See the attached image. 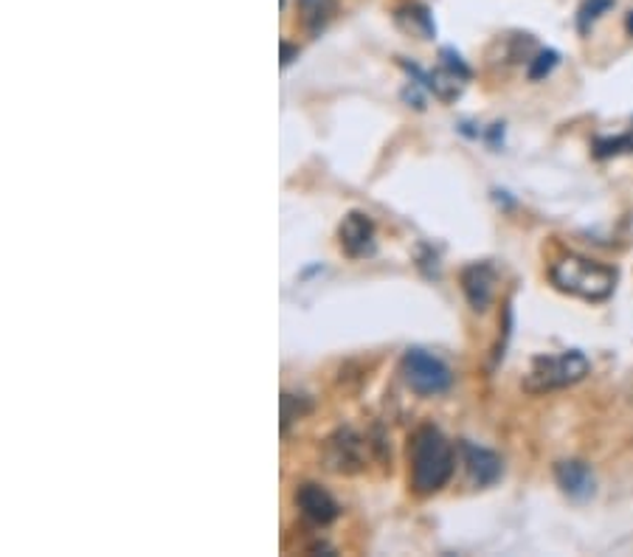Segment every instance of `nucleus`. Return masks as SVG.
<instances>
[{
    "mask_svg": "<svg viewBox=\"0 0 633 557\" xmlns=\"http://www.w3.org/2000/svg\"><path fill=\"white\" fill-rule=\"evenodd\" d=\"M327 465L335 473H355L363 468V440L349 429L327 440Z\"/></svg>",
    "mask_w": 633,
    "mask_h": 557,
    "instance_id": "6",
    "label": "nucleus"
},
{
    "mask_svg": "<svg viewBox=\"0 0 633 557\" xmlns=\"http://www.w3.org/2000/svg\"><path fill=\"white\" fill-rule=\"evenodd\" d=\"M592 372V363L580 349H569L563 355H549V358H535L532 369L524 377V388L530 395H544L555 388H566L580 383Z\"/></svg>",
    "mask_w": 633,
    "mask_h": 557,
    "instance_id": "3",
    "label": "nucleus"
},
{
    "mask_svg": "<svg viewBox=\"0 0 633 557\" xmlns=\"http://www.w3.org/2000/svg\"><path fill=\"white\" fill-rule=\"evenodd\" d=\"M462 290L473 310H487V305L493 301V290H496V271H493V265H487V262L470 265L462 273Z\"/></svg>",
    "mask_w": 633,
    "mask_h": 557,
    "instance_id": "10",
    "label": "nucleus"
},
{
    "mask_svg": "<svg viewBox=\"0 0 633 557\" xmlns=\"http://www.w3.org/2000/svg\"><path fill=\"white\" fill-rule=\"evenodd\" d=\"M299 12L305 17V26L319 35L321 28L327 26L330 14H333V3L330 0H299Z\"/></svg>",
    "mask_w": 633,
    "mask_h": 557,
    "instance_id": "12",
    "label": "nucleus"
},
{
    "mask_svg": "<svg viewBox=\"0 0 633 557\" xmlns=\"http://www.w3.org/2000/svg\"><path fill=\"white\" fill-rule=\"evenodd\" d=\"M338 239L344 253L352 259L375 253V225H372L369 214H363V211H349L338 228Z\"/></svg>",
    "mask_w": 633,
    "mask_h": 557,
    "instance_id": "5",
    "label": "nucleus"
},
{
    "mask_svg": "<svg viewBox=\"0 0 633 557\" xmlns=\"http://www.w3.org/2000/svg\"><path fill=\"white\" fill-rule=\"evenodd\" d=\"M397 26L409 35L420 37V40H431L436 35L434 17H431V9L422 7V3H409V7L397 9Z\"/></svg>",
    "mask_w": 633,
    "mask_h": 557,
    "instance_id": "11",
    "label": "nucleus"
},
{
    "mask_svg": "<svg viewBox=\"0 0 633 557\" xmlns=\"http://www.w3.org/2000/svg\"><path fill=\"white\" fill-rule=\"evenodd\" d=\"M462 454L464 465H468L470 482L476 484V487H491V484H496L501 479L505 465H501L498 454H493L487 448H479V445H470V442L462 445Z\"/></svg>",
    "mask_w": 633,
    "mask_h": 557,
    "instance_id": "9",
    "label": "nucleus"
},
{
    "mask_svg": "<svg viewBox=\"0 0 633 557\" xmlns=\"http://www.w3.org/2000/svg\"><path fill=\"white\" fill-rule=\"evenodd\" d=\"M400 372L406 386L422 397L443 395L454 386V372L448 369V363L436 358V355L425 352V349H409L402 355Z\"/></svg>",
    "mask_w": 633,
    "mask_h": 557,
    "instance_id": "4",
    "label": "nucleus"
},
{
    "mask_svg": "<svg viewBox=\"0 0 633 557\" xmlns=\"http://www.w3.org/2000/svg\"><path fill=\"white\" fill-rule=\"evenodd\" d=\"M625 152H633V133L617 138H597V144H594V156L597 158L625 156Z\"/></svg>",
    "mask_w": 633,
    "mask_h": 557,
    "instance_id": "14",
    "label": "nucleus"
},
{
    "mask_svg": "<svg viewBox=\"0 0 633 557\" xmlns=\"http://www.w3.org/2000/svg\"><path fill=\"white\" fill-rule=\"evenodd\" d=\"M296 507H299L301 516L310 523H319V527H327L330 521L338 518V504L330 496L327 490L319 487V484H301L296 490Z\"/></svg>",
    "mask_w": 633,
    "mask_h": 557,
    "instance_id": "7",
    "label": "nucleus"
},
{
    "mask_svg": "<svg viewBox=\"0 0 633 557\" xmlns=\"http://www.w3.org/2000/svg\"><path fill=\"white\" fill-rule=\"evenodd\" d=\"M457 459L443 431L422 425L409 442V484L417 496H434L454 476Z\"/></svg>",
    "mask_w": 633,
    "mask_h": 557,
    "instance_id": "1",
    "label": "nucleus"
},
{
    "mask_svg": "<svg viewBox=\"0 0 633 557\" xmlns=\"http://www.w3.org/2000/svg\"><path fill=\"white\" fill-rule=\"evenodd\" d=\"M555 65H558V51H551V48L538 51V57L530 62V79H544L555 71Z\"/></svg>",
    "mask_w": 633,
    "mask_h": 557,
    "instance_id": "16",
    "label": "nucleus"
},
{
    "mask_svg": "<svg viewBox=\"0 0 633 557\" xmlns=\"http://www.w3.org/2000/svg\"><path fill=\"white\" fill-rule=\"evenodd\" d=\"M625 28H628V35L633 37V12H628V21H625Z\"/></svg>",
    "mask_w": 633,
    "mask_h": 557,
    "instance_id": "18",
    "label": "nucleus"
},
{
    "mask_svg": "<svg viewBox=\"0 0 633 557\" xmlns=\"http://www.w3.org/2000/svg\"><path fill=\"white\" fill-rule=\"evenodd\" d=\"M296 57H299V48H294L290 42H282V69H287Z\"/></svg>",
    "mask_w": 633,
    "mask_h": 557,
    "instance_id": "17",
    "label": "nucleus"
},
{
    "mask_svg": "<svg viewBox=\"0 0 633 557\" xmlns=\"http://www.w3.org/2000/svg\"><path fill=\"white\" fill-rule=\"evenodd\" d=\"M613 7V0H586L578 12V32L580 35H588L594 23Z\"/></svg>",
    "mask_w": 633,
    "mask_h": 557,
    "instance_id": "13",
    "label": "nucleus"
},
{
    "mask_svg": "<svg viewBox=\"0 0 633 557\" xmlns=\"http://www.w3.org/2000/svg\"><path fill=\"white\" fill-rule=\"evenodd\" d=\"M307 411H310V400L307 397L282 395V431H287V425L299 420L301 414H307Z\"/></svg>",
    "mask_w": 633,
    "mask_h": 557,
    "instance_id": "15",
    "label": "nucleus"
},
{
    "mask_svg": "<svg viewBox=\"0 0 633 557\" xmlns=\"http://www.w3.org/2000/svg\"><path fill=\"white\" fill-rule=\"evenodd\" d=\"M549 282L560 293H569L574 299L606 301L617 287V271L611 265L594 262V259L569 253V257L551 262Z\"/></svg>",
    "mask_w": 633,
    "mask_h": 557,
    "instance_id": "2",
    "label": "nucleus"
},
{
    "mask_svg": "<svg viewBox=\"0 0 633 557\" xmlns=\"http://www.w3.org/2000/svg\"><path fill=\"white\" fill-rule=\"evenodd\" d=\"M555 479H558V487L574 502H588L594 496V490H597L594 470L586 462H578V459L555 465Z\"/></svg>",
    "mask_w": 633,
    "mask_h": 557,
    "instance_id": "8",
    "label": "nucleus"
}]
</instances>
